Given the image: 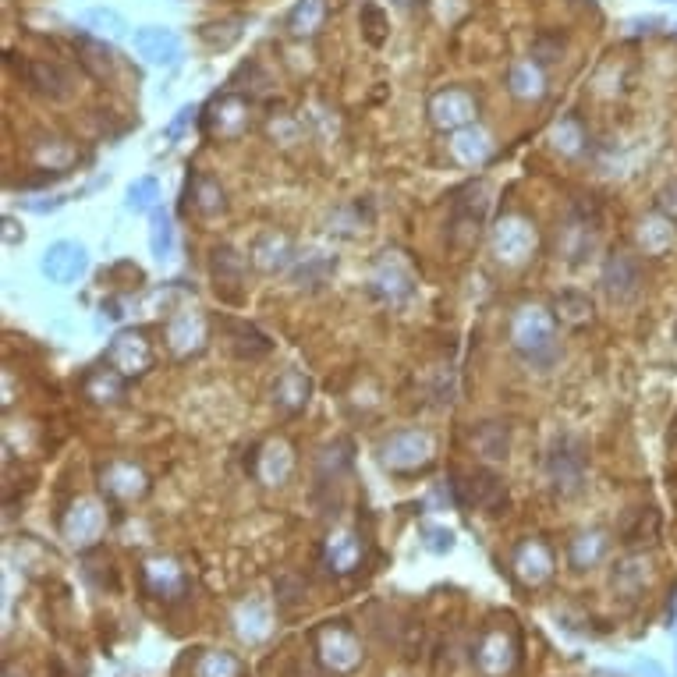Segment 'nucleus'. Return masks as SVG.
Wrapping results in <instances>:
<instances>
[{
  "label": "nucleus",
  "mask_w": 677,
  "mask_h": 677,
  "mask_svg": "<svg viewBox=\"0 0 677 677\" xmlns=\"http://www.w3.org/2000/svg\"><path fill=\"white\" fill-rule=\"evenodd\" d=\"M603 291L614 305H628L642 295V284H646V270H642L639 256L631 252H614V256L603 263V277H600Z\"/></svg>",
  "instance_id": "obj_8"
},
{
  "label": "nucleus",
  "mask_w": 677,
  "mask_h": 677,
  "mask_svg": "<svg viewBox=\"0 0 677 677\" xmlns=\"http://www.w3.org/2000/svg\"><path fill=\"white\" fill-rule=\"evenodd\" d=\"M639 674H642V677H667V674H663L660 663H653V660H642V663H639Z\"/></svg>",
  "instance_id": "obj_54"
},
{
  "label": "nucleus",
  "mask_w": 677,
  "mask_h": 677,
  "mask_svg": "<svg viewBox=\"0 0 677 677\" xmlns=\"http://www.w3.org/2000/svg\"><path fill=\"white\" fill-rule=\"evenodd\" d=\"M32 156L43 164V171H64L75 160V149L64 139H36L32 142Z\"/></svg>",
  "instance_id": "obj_42"
},
{
  "label": "nucleus",
  "mask_w": 677,
  "mask_h": 677,
  "mask_svg": "<svg viewBox=\"0 0 677 677\" xmlns=\"http://www.w3.org/2000/svg\"><path fill=\"white\" fill-rule=\"evenodd\" d=\"M270 628H273V617L270 610H266V603L259 600L242 603L238 614H234V631H238L245 642H263L266 635H270Z\"/></svg>",
  "instance_id": "obj_37"
},
{
  "label": "nucleus",
  "mask_w": 677,
  "mask_h": 677,
  "mask_svg": "<svg viewBox=\"0 0 677 677\" xmlns=\"http://www.w3.org/2000/svg\"><path fill=\"white\" fill-rule=\"evenodd\" d=\"M78 25H82V32L100 36V39H121L128 32L125 15H121L117 8H107V4H93V8H86L82 15H78Z\"/></svg>",
  "instance_id": "obj_30"
},
{
  "label": "nucleus",
  "mask_w": 677,
  "mask_h": 677,
  "mask_svg": "<svg viewBox=\"0 0 677 677\" xmlns=\"http://www.w3.org/2000/svg\"><path fill=\"white\" fill-rule=\"evenodd\" d=\"M415 4H422V0H394V8H401V11H412Z\"/></svg>",
  "instance_id": "obj_55"
},
{
  "label": "nucleus",
  "mask_w": 677,
  "mask_h": 677,
  "mask_svg": "<svg viewBox=\"0 0 677 677\" xmlns=\"http://www.w3.org/2000/svg\"><path fill=\"white\" fill-rule=\"evenodd\" d=\"M242 25H245V18H231V22L203 25V29H199V36H203L213 50H227V47H234V43L242 39Z\"/></svg>",
  "instance_id": "obj_45"
},
{
  "label": "nucleus",
  "mask_w": 677,
  "mask_h": 677,
  "mask_svg": "<svg viewBox=\"0 0 677 677\" xmlns=\"http://www.w3.org/2000/svg\"><path fill=\"white\" fill-rule=\"evenodd\" d=\"M639 242L649 256H660L663 249H670L674 242V220L670 217H649L639 224Z\"/></svg>",
  "instance_id": "obj_41"
},
{
  "label": "nucleus",
  "mask_w": 677,
  "mask_h": 677,
  "mask_svg": "<svg viewBox=\"0 0 677 677\" xmlns=\"http://www.w3.org/2000/svg\"><path fill=\"white\" fill-rule=\"evenodd\" d=\"M100 486H103V493L114 500H139L149 493V475L142 472L135 461L117 458L100 472Z\"/></svg>",
  "instance_id": "obj_21"
},
{
  "label": "nucleus",
  "mask_w": 677,
  "mask_h": 677,
  "mask_svg": "<svg viewBox=\"0 0 677 677\" xmlns=\"http://www.w3.org/2000/svg\"><path fill=\"white\" fill-rule=\"evenodd\" d=\"M64 203H68V199H64V195H54V199H50V203H36V199H29V203H25V210H32V213H57V210H61Z\"/></svg>",
  "instance_id": "obj_53"
},
{
  "label": "nucleus",
  "mask_w": 677,
  "mask_h": 677,
  "mask_svg": "<svg viewBox=\"0 0 677 677\" xmlns=\"http://www.w3.org/2000/svg\"><path fill=\"white\" fill-rule=\"evenodd\" d=\"M585 139H589V135H585V128H582L578 117H561L550 132L553 149H557L561 156H578L585 149Z\"/></svg>",
  "instance_id": "obj_40"
},
{
  "label": "nucleus",
  "mask_w": 677,
  "mask_h": 677,
  "mask_svg": "<svg viewBox=\"0 0 677 677\" xmlns=\"http://www.w3.org/2000/svg\"><path fill=\"white\" fill-rule=\"evenodd\" d=\"M660 210L667 213L670 220H677V181H674V185H667V188H663V192H660Z\"/></svg>",
  "instance_id": "obj_52"
},
{
  "label": "nucleus",
  "mask_w": 677,
  "mask_h": 677,
  "mask_svg": "<svg viewBox=\"0 0 677 677\" xmlns=\"http://www.w3.org/2000/svg\"><path fill=\"white\" fill-rule=\"evenodd\" d=\"M472 451L486 461H507V451H511V429H507V422H483V426H475Z\"/></svg>",
  "instance_id": "obj_29"
},
{
  "label": "nucleus",
  "mask_w": 677,
  "mask_h": 677,
  "mask_svg": "<svg viewBox=\"0 0 677 677\" xmlns=\"http://www.w3.org/2000/svg\"><path fill=\"white\" fill-rule=\"evenodd\" d=\"M125 380L128 376H121L114 366L93 369V373L86 376V397L93 405H114V401L125 397Z\"/></svg>",
  "instance_id": "obj_36"
},
{
  "label": "nucleus",
  "mask_w": 677,
  "mask_h": 677,
  "mask_svg": "<svg viewBox=\"0 0 677 677\" xmlns=\"http://www.w3.org/2000/svg\"><path fill=\"white\" fill-rule=\"evenodd\" d=\"M18 78H22L32 93L47 96V100H54V103H64V100L75 96V75L57 61H39V57H29V61L18 64Z\"/></svg>",
  "instance_id": "obj_9"
},
{
  "label": "nucleus",
  "mask_w": 677,
  "mask_h": 677,
  "mask_svg": "<svg viewBox=\"0 0 677 677\" xmlns=\"http://www.w3.org/2000/svg\"><path fill=\"white\" fill-rule=\"evenodd\" d=\"M39 270H43V277H47L50 284L68 288V284H75L78 277H86V270H89L86 245L68 242V238L47 245V249H43V259H39Z\"/></svg>",
  "instance_id": "obj_12"
},
{
  "label": "nucleus",
  "mask_w": 677,
  "mask_h": 677,
  "mask_svg": "<svg viewBox=\"0 0 677 677\" xmlns=\"http://www.w3.org/2000/svg\"><path fill=\"white\" fill-rule=\"evenodd\" d=\"M75 50H78V61H82V68H86L89 75L107 78L110 71H114V50H110L107 39L82 32V36H75Z\"/></svg>",
  "instance_id": "obj_32"
},
{
  "label": "nucleus",
  "mask_w": 677,
  "mask_h": 677,
  "mask_svg": "<svg viewBox=\"0 0 677 677\" xmlns=\"http://www.w3.org/2000/svg\"><path fill=\"white\" fill-rule=\"evenodd\" d=\"M486 210H490V188H486L483 181L461 188L451 206V242L454 245L475 242L479 227L486 224Z\"/></svg>",
  "instance_id": "obj_7"
},
{
  "label": "nucleus",
  "mask_w": 677,
  "mask_h": 677,
  "mask_svg": "<svg viewBox=\"0 0 677 677\" xmlns=\"http://www.w3.org/2000/svg\"><path fill=\"white\" fill-rule=\"evenodd\" d=\"M125 206L132 213H153L160 206V181L156 178H135L125 192Z\"/></svg>",
  "instance_id": "obj_43"
},
{
  "label": "nucleus",
  "mask_w": 677,
  "mask_h": 677,
  "mask_svg": "<svg viewBox=\"0 0 677 677\" xmlns=\"http://www.w3.org/2000/svg\"><path fill=\"white\" fill-rule=\"evenodd\" d=\"M373 295L387 305H405L415 295V273L397 252H387L373 273Z\"/></svg>",
  "instance_id": "obj_15"
},
{
  "label": "nucleus",
  "mask_w": 677,
  "mask_h": 677,
  "mask_svg": "<svg viewBox=\"0 0 677 677\" xmlns=\"http://www.w3.org/2000/svg\"><path fill=\"white\" fill-rule=\"evenodd\" d=\"M245 270H249V259L234 249V245H217V249H213L210 273L220 295H238V288H242L245 281Z\"/></svg>",
  "instance_id": "obj_24"
},
{
  "label": "nucleus",
  "mask_w": 677,
  "mask_h": 677,
  "mask_svg": "<svg viewBox=\"0 0 677 677\" xmlns=\"http://www.w3.org/2000/svg\"><path fill=\"white\" fill-rule=\"evenodd\" d=\"M376 461L390 475H419L436 461V440L429 429H397L380 440Z\"/></svg>",
  "instance_id": "obj_2"
},
{
  "label": "nucleus",
  "mask_w": 677,
  "mask_h": 677,
  "mask_svg": "<svg viewBox=\"0 0 677 677\" xmlns=\"http://www.w3.org/2000/svg\"><path fill=\"white\" fill-rule=\"evenodd\" d=\"M607 550H610L607 532L592 529V532H578V536L571 539L568 557H571V564H575L578 571H589V568H596L603 557H607Z\"/></svg>",
  "instance_id": "obj_35"
},
{
  "label": "nucleus",
  "mask_w": 677,
  "mask_h": 677,
  "mask_svg": "<svg viewBox=\"0 0 677 677\" xmlns=\"http://www.w3.org/2000/svg\"><path fill=\"white\" fill-rule=\"evenodd\" d=\"M507 93L518 103H539L546 96V71L536 57L529 61H514L507 68Z\"/></svg>",
  "instance_id": "obj_23"
},
{
  "label": "nucleus",
  "mask_w": 677,
  "mask_h": 677,
  "mask_svg": "<svg viewBox=\"0 0 677 677\" xmlns=\"http://www.w3.org/2000/svg\"><path fill=\"white\" fill-rule=\"evenodd\" d=\"M358 25H362V36H366L373 47H383V39H387V15H383L380 4H366L362 15H358Z\"/></svg>",
  "instance_id": "obj_46"
},
{
  "label": "nucleus",
  "mask_w": 677,
  "mask_h": 677,
  "mask_svg": "<svg viewBox=\"0 0 677 677\" xmlns=\"http://www.w3.org/2000/svg\"><path fill=\"white\" fill-rule=\"evenodd\" d=\"M227 344H231V351L238 358H263L273 351V341L263 334V330H256L252 323H234L227 320Z\"/></svg>",
  "instance_id": "obj_31"
},
{
  "label": "nucleus",
  "mask_w": 677,
  "mask_h": 677,
  "mask_svg": "<svg viewBox=\"0 0 677 677\" xmlns=\"http://www.w3.org/2000/svg\"><path fill=\"white\" fill-rule=\"evenodd\" d=\"M422 546L429 553H451L454 550V532L444 525H422Z\"/></svg>",
  "instance_id": "obj_48"
},
{
  "label": "nucleus",
  "mask_w": 677,
  "mask_h": 677,
  "mask_svg": "<svg viewBox=\"0 0 677 677\" xmlns=\"http://www.w3.org/2000/svg\"><path fill=\"white\" fill-rule=\"evenodd\" d=\"M511 348L522 355L525 366L546 373V369L557 362V355H561V344H557V316H553V309H543V305H536V302L514 309Z\"/></svg>",
  "instance_id": "obj_1"
},
{
  "label": "nucleus",
  "mask_w": 677,
  "mask_h": 677,
  "mask_svg": "<svg viewBox=\"0 0 677 677\" xmlns=\"http://www.w3.org/2000/svg\"><path fill=\"white\" fill-rule=\"evenodd\" d=\"M511 568L514 575L522 578L525 585H546L553 578V553L550 546L543 543V539H525V543H518V550H514L511 557Z\"/></svg>",
  "instance_id": "obj_22"
},
{
  "label": "nucleus",
  "mask_w": 677,
  "mask_h": 677,
  "mask_svg": "<svg viewBox=\"0 0 677 677\" xmlns=\"http://www.w3.org/2000/svg\"><path fill=\"white\" fill-rule=\"evenodd\" d=\"M249 125V103L238 93H220L210 100L203 114V128L217 139H238Z\"/></svg>",
  "instance_id": "obj_17"
},
{
  "label": "nucleus",
  "mask_w": 677,
  "mask_h": 677,
  "mask_svg": "<svg viewBox=\"0 0 677 677\" xmlns=\"http://www.w3.org/2000/svg\"><path fill=\"white\" fill-rule=\"evenodd\" d=\"M323 564H327V571H334V575H351V571L362 564V539L348 529L334 532V536L323 543Z\"/></svg>",
  "instance_id": "obj_27"
},
{
  "label": "nucleus",
  "mask_w": 677,
  "mask_h": 677,
  "mask_svg": "<svg viewBox=\"0 0 677 677\" xmlns=\"http://www.w3.org/2000/svg\"><path fill=\"white\" fill-rule=\"evenodd\" d=\"M64 539H68L75 550H89V546L100 543L103 529H107V511L96 497H78L75 504L64 514Z\"/></svg>",
  "instance_id": "obj_10"
},
{
  "label": "nucleus",
  "mask_w": 677,
  "mask_h": 677,
  "mask_svg": "<svg viewBox=\"0 0 677 677\" xmlns=\"http://www.w3.org/2000/svg\"><path fill=\"white\" fill-rule=\"evenodd\" d=\"M238 674H242V663H238L234 653H224V649H210L195 663V677H238Z\"/></svg>",
  "instance_id": "obj_44"
},
{
  "label": "nucleus",
  "mask_w": 677,
  "mask_h": 677,
  "mask_svg": "<svg viewBox=\"0 0 677 677\" xmlns=\"http://www.w3.org/2000/svg\"><path fill=\"white\" fill-rule=\"evenodd\" d=\"M312 397V380L302 369H284L273 383V408L284 415H298Z\"/></svg>",
  "instance_id": "obj_25"
},
{
  "label": "nucleus",
  "mask_w": 677,
  "mask_h": 677,
  "mask_svg": "<svg viewBox=\"0 0 677 677\" xmlns=\"http://www.w3.org/2000/svg\"><path fill=\"white\" fill-rule=\"evenodd\" d=\"M149 252L160 263H167L174 256V220L164 206H156L153 217H149Z\"/></svg>",
  "instance_id": "obj_39"
},
{
  "label": "nucleus",
  "mask_w": 677,
  "mask_h": 677,
  "mask_svg": "<svg viewBox=\"0 0 677 677\" xmlns=\"http://www.w3.org/2000/svg\"><path fill=\"white\" fill-rule=\"evenodd\" d=\"M185 195H192V206L203 213V217H220V213L227 210L224 188H220V181L210 178V174H195V178H188Z\"/></svg>",
  "instance_id": "obj_34"
},
{
  "label": "nucleus",
  "mask_w": 677,
  "mask_h": 677,
  "mask_svg": "<svg viewBox=\"0 0 677 677\" xmlns=\"http://www.w3.org/2000/svg\"><path fill=\"white\" fill-rule=\"evenodd\" d=\"M167 348L174 351L178 358H192L206 348L210 341V327H206V316L199 309H181L167 320Z\"/></svg>",
  "instance_id": "obj_14"
},
{
  "label": "nucleus",
  "mask_w": 677,
  "mask_h": 677,
  "mask_svg": "<svg viewBox=\"0 0 677 677\" xmlns=\"http://www.w3.org/2000/svg\"><path fill=\"white\" fill-rule=\"evenodd\" d=\"M249 263L263 273H284L295 263V242L284 231H259L252 238Z\"/></svg>",
  "instance_id": "obj_19"
},
{
  "label": "nucleus",
  "mask_w": 677,
  "mask_h": 677,
  "mask_svg": "<svg viewBox=\"0 0 677 677\" xmlns=\"http://www.w3.org/2000/svg\"><path fill=\"white\" fill-rule=\"evenodd\" d=\"M142 578H146V589L153 592V596H160V600H174V596L185 589V575H181L178 564L167 561V557H153V561H146Z\"/></svg>",
  "instance_id": "obj_28"
},
{
  "label": "nucleus",
  "mask_w": 677,
  "mask_h": 677,
  "mask_svg": "<svg viewBox=\"0 0 677 677\" xmlns=\"http://www.w3.org/2000/svg\"><path fill=\"white\" fill-rule=\"evenodd\" d=\"M107 366H114L121 376H142L153 366V344L139 334V330H121L114 341L107 344Z\"/></svg>",
  "instance_id": "obj_18"
},
{
  "label": "nucleus",
  "mask_w": 677,
  "mask_h": 677,
  "mask_svg": "<svg viewBox=\"0 0 677 677\" xmlns=\"http://www.w3.org/2000/svg\"><path fill=\"white\" fill-rule=\"evenodd\" d=\"M195 114H199V107H181V110H178V117H174L171 125L164 128V139H167V142L181 139V132H185V128L192 125V121H195Z\"/></svg>",
  "instance_id": "obj_50"
},
{
  "label": "nucleus",
  "mask_w": 677,
  "mask_h": 677,
  "mask_svg": "<svg viewBox=\"0 0 677 677\" xmlns=\"http://www.w3.org/2000/svg\"><path fill=\"white\" fill-rule=\"evenodd\" d=\"M330 270H334V266H330V259H323V256H312L309 263L302 266V270H298V277L295 281H309L312 288H320L323 281H327L330 277Z\"/></svg>",
  "instance_id": "obj_49"
},
{
  "label": "nucleus",
  "mask_w": 677,
  "mask_h": 677,
  "mask_svg": "<svg viewBox=\"0 0 677 677\" xmlns=\"http://www.w3.org/2000/svg\"><path fill=\"white\" fill-rule=\"evenodd\" d=\"M553 316H557V323L568 330H582L592 323V302L589 295H582V291H561V295H553Z\"/></svg>",
  "instance_id": "obj_33"
},
{
  "label": "nucleus",
  "mask_w": 677,
  "mask_h": 677,
  "mask_svg": "<svg viewBox=\"0 0 677 677\" xmlns=\"http://www.w3.org/2000/svg\"><path fill=\"white\" fill-rule=\"evenodd\" d=\"M585 468H589V454H585L582 440L575 436H561L553 451L546 454V479H550L557 497H575L585 486Z\"/></svg>",
  "instance_id": "obj_4"
},
{
  "label": "nucleus",
  "mask_w": 677,
  "mask_h": 677,
  "mask_svg": "<svg viewBox=\"0 0 677 677\" xmlns=\"http://www.w3.org/2000/svg\"><path fill=\"white\" fill-rule=\"evenodd\" d=\"M0 234H4V245H22L25 242V231H18V220L15 217H4V220H0Z\"/></svg>",
  "instance_id": "obj_51"
},
{
  "label": "nucleus",
  "mask_w": 677,
  "mask_h": 677,
  "mask_svg": "<svg viewBox=\"0 0 677 677\" xmlns=\"http://www.w3.org/2000/svg\"><path fill=\"white\" fill-rule=\"evenodd\" d=\"M252 472L263 486H284L295 472V451H291L288 440H266L263 447L256 451V461H252Z\"/></svg>",
  "instance_id": "obj_20"
},
{
  "label": "nucleus",
  "mask_w": 677,
  "mask_h": 677,
  "mask_svg": "<svg viewBox=\"0 0 677 677\" xmlns=\"http://www.w3.org/2000/svg\"><path fill=\"white\" fill-rule=\"evenodd\" d=\"M561 54H564V39L557 36V32H539V36L532 39V57H536L539 64L557 61Z\"/></svg>",
  "instance_id": "obj_47"
},
{
  "label": "nucleus",
  "mask_w": 677,
  "mask_h": 677,
  "mask_svg": "<svg viewBox=\"0 0 677 677\" xmlns=\"http://www.w3.org/2000/svg\"><path fill=\"white\" fill-rule=\"evenodd\" d=\"M458 507H479L486 514H500L507 507V483L490 468H472V472H458L451 486Z\"/></svg>",
  "instance_id": "obj_5"
},
{
  "label": "nucleus",
  "mask_w": 677,
  "mask_h": 677,
  "mask_svg": "<svg viewBox=\"0 0 677 677\" xmlns=\"http://www.w3.org/2000/svg\"><path fill=\"white\" fill-rule=\"evenodd\" d=\"M327 22V0H298L288 15V32L295 39H309Z\"/></svg>",
  "instance_id": "obj_38"
},
{
  "label": "nucleus",
  "mask_w": 677,
  "mask_h": 677,
  "mask_svg": "<svg viewBox=\"0 0 677 677\" xmlns=\"http://www.w3.org/2000/svg\"><path fill=\"white\" fill-rule=\"evenodd\" d=\"M490 249H493V259H497L500 266L518 270V266L529 263L539 249L536 224H532L529 217H522V213H504L490 231Z\"/></svg>",
  "instance_id": "obj_3"
},
{
  "label": "nucleus",
  "mask_w": 677,
  "mask_h": 677,
  "mask_svg": "<svg viewBox=\"0 0 677 677\" xmlns=\"http://www.w3.org/2000/svg\"><path fill=\"white\" fill-rule=\"evenodd\" d=\"M518 663V642L511 631L490 628L475 646V667L483 677H507Z\"/></svg>",
  "instance_id": "obj_13"
},
{
  "label": "nucleus",
  "mask_w": 677,
  "mask_h": 677,
  "mask_svg": "<svg viewBox=\"0 0 677 677\" xmlns=\"http://www.w3.org/2000/svg\"><path fill=\"white\" fill-rule=\"evenodd\" d=\"M316 656L330 674H351L362 663V642L344 624H323L316 628Z\"/></svg>",
  "instance_id": "obj_6"
},
{
  "label": "nucleus",
  "mask_w": 677,
  "mask_h": 677,
  "mask_svg": "<svg viewBox=\"0 0 677 677\" xmlns=\"http://www.w3.org/2000/svg\"><path fill=\"white\" fill-rule=\"evenodd\" d=\"M135 54L153 68H174L181 61V36L167 25H142L132 36Z\"/></svg>",
  "instance_id": "obj_16"
},
{
  "label": "nucleus",
  "mask_w": 677,
  "mask_h": 677,
  "mask_svg": "<svg viewBox=\"0 0 677 677\" xmlns=\"http://www.w3.org/2000/svg\"><path fill=\"white\" fill-rule=\"evenodd\" d=\"M451 156L458 160L461 167H483L486 160L493 156L490 132H486V128H479V125L458 128V132L451 135Z\"/></svg>",
  "instance_id": "obj_26"
},
{
  "label": "nucleus",
  "mask_w": 677,
  "mask_h": 677,
  "mask_svg": "<svg viewBox=\"0 0 677 677\" xmlns=\"http://www.w3.org/2000/svg\"><path fill=\"white\" fill-rule=\"evenodd\" d=\"M475 114H479V103L461 86H447L429 96V121L440 132H458V128L475 125Z\"/></svg>",
  "instance_id": "obj_11"
}]
</instances>
